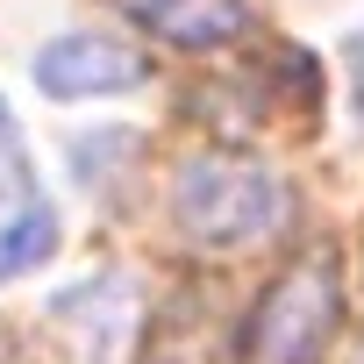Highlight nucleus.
Instances as JSON below:
<instances>
[{"instance_id": "nucleus-1", "label": "nucleus", "mask_w": 364, "mask_h": 364, "mask_svg": "<svg viewBox=\"0 0 364 364\" xmlns=\"http://www.w3.org/2000/svg\"><path fill=\"white\" fill-rule=\"evenodd\" d=\"M171 215L200 250H243L286 222V178L243 150H200L178 164Z\"/></svg>"}, {"instance_id": "nucleus-2", "label": "nucleus", "mask_w": 364, "mask_h": 364, "mask_svg": "<svg viewBox=\"0 0 364 364\" xmlns=\"http://www.w3.org/2000/svg\"><path fill=\"white\" fill-rule=\"evenodd\" d=\"M336 328H343L336 257L307 250V257H293L264 286V300H257V314L243 328V364H321L328 343H336Z\"/></svg>"}, {"instance_id": "nucleus-3", "label": "nucleus", "mask_w": 364, "mask_h": 364, "mask_svg": "<svg viewBox=\"0 0 364 364\" xmlns=\"http://www.w3.org/2000/svg\"><path fill=\"white\" fill-rule=\"evenodd\" d=\"M58 250V215L36 193V164L22 150V129L0 100V279H22Z\"/></svg>"}, {"instance_id": "nucleus-4", "label": "nucleus", "mask_w": 364, "mask_h": 364, "mask_svg": "<svg viewBox=\"0 0 364 364\" xmlns=\"http://www.w3.org/2000/svg\"><path fill=\"white\" fill-rule=\"evenodd\" d=\"M143 58L129 43H107V36H58L36 50V86L50 100H93V93H129L143 86Z\"/></svg>"}, {"instance_id": "nucleus-5", "label": "nucleus", "mask_w": 364, "mask_h": 364, "mask_svg": "<svg viewBox=\"0 0 364 364\" xmlns=\"http://www.w3.org/2000/svg\"><path fill=\"white\" fill-rule=\"evenodd\" d=\"M122 15L143 22L157 43L171 50H222L236 36H250V0H122Z\"/></svg>"}, {"instance_id": "nucleus-6", "label": "nucleus", "mask_w": 364, "mask_h": 364, "mask_svg": "<svg viewBox=\"0 0 364 364\" xmlns=\"http://www.w3.org/2000/svg\"><path fill=\"white\" fill-rule=\"evenodd\" d=\"M350 72H357V114H364V36L350 43Z\"/></svg>"}]
</instances>
